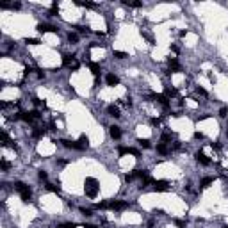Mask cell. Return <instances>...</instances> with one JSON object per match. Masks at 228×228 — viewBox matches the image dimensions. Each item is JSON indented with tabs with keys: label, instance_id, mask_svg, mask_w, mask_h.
I'll return each mask as SVG.
<instances>
[{
	"label": "cell",
	"instance_id": "cell-32",
	"mask_svg": "<svg viewBox=\"0 0 228 228\" xmlns=\"http://www.w3.org/2000/svg\"><path fill=\"white\" fill-rule=\"evenodd\" d=\"M219 116H221V118H226V116H228V109H226V107H221V109H219Z\"/></svg>",
	"mask_w": 228,
	"mask_h": 228
},
{
	"label": "cell",
	"instance_id": "cell-31",
	"mask_svg": "<svg viewBox=\"0 0 228 228\" xmlns=\"http://www.w3.org/2000/svg\"><path fill=\"white\" fill-rule=\"evenodd\" d=\"M141 34H143V38H144V39H148V43H153V38H152V34H148L146 30H143Z\"/></svg>",
	"mask_w": 228,
	"mask_h": 228
},
{
	"label": "cell",
	"instance_id": "cell-15",
	"mask_svg": "<svg viewBox=\"0 0 228 228\" xmlns=\"http://www.w3.org/2000/svg\"><path fill=\"white\" fill-rule=\"evenodd\" d=\"M214 182V178H210V176H205V178H201V182H200V187L201 189H207L210 184Z\"/></svg>",
	"mask_w": 228,
	"mask_h": 228
},
{
	"label": "cell",
	"instance_id": "cell-44",
	"mask_svg": "<svg viewBox=\"0 0 228 228\" xmlns=\"http://www.w3.org/2000/svg\"><path fill=\"white\" fill-rule=\"evenodd\" d=\"M152 125H161V120H159V118H152Z\"/></svg>",
	"mask_w": 228,
	"mask_h": 228
},
{
	"label": "cell",
	"instance_id": "cell-33",
	"mask_svg": "<svg viewBox=\"0 0 228 228\" xmlns=\"http://www.w3.org/2000/svg\"><path fill=\"white\" fill-rule=\"evenodd\" d=\"M38 176H39V180H47V178H48V173H47V171H43V169H41V171H39V173H38Z\"/></svg>",
	"mask_w": 228,
	"mask_h": 228
},
{
	"label": "cell",
	"instance_id": "cell-20",
	"mask_svg": "<svg viewBox=\"0 0 228 228\" xmlns=\"http://www.w3.org/2000/svg\"><path fill=\"white\" fill-rule=\"evenodd\" d=\"M0 137H2V143H4V146H13V141L9 139V135H7L6 132H2V135H0Z\"/></svg>",
	"mask_w": 228,
	"mask_h": 228
},
{
	"label": "cell",
	"instance_id": "cell-46",
	"mask_svg": "<svg viewBox=\"0 0 228 228\" xmlns=\"http://www.w3.org/2000/svg\"><path fill=\"white\" fill-rule=\"evenodd\" d=\"M123 105H127V107H130V105H132V102H130V98H127V100H123Z\"/></svg>",
	"mask_w": 228,
	"mask_h": 228
},
{
	"label": "cell",
	"instance_id": "cell-50",
	"mask_svg": "<svg viewBox=\"0 0 228 228\" xmlns=\"http://www.w3.org/2000/svg\"><path fill=\"white\" fill-rule=\"evenodd\" d=\"M221 228H228V224H224V226H221Z\"/></svg>",
	"mask_w": 228,
	"mask_h": 228
},
{
	"label": "cell",
	"instance_id": "cell-27",
	"mask_svg": "<svg viewBox=\"0 0 228 228\" xmlns=\"http://www.w3.org/2000/svg\"><path fill=\"white\" fill-rule=\"evenodd\" d=\"M171 139H173V134H169V132L162 134V137H161V141H162V143H166V141H171Z\"/></svg>",
	"mask_w": 228,
	"mask_h": 228
},
{
	"label": "cell",
	"instance_id": "cell-24",
	"mask_svg": "<svg viewBox=\"0 0 228 228\" xmlns=\"http://www.w3.org/2000/svg\"><path fill=\"white\" fill-rule=\"evenodd\" d=\"M57 14H59V6H57V2H54L52 9H50V16H57Z\"/></svg>",
	"mask_w": 228,
	"mask_h": 228
},
{
	"label": "cell",
	"instance_id": "cell-6",
	"mask_svg": "<svg viewBox=\"0 0 228 228\" xmlns=\"http://www.w3.org/2000/svg\"><path fill=\"white\" fill-rule=\"evenodd\" d=\"M148 98H152V100H155V102H159V103H161L164 109H168L169 107V102H168V98L164 96V95H150Z\"/></svg>",
	"mask_w": 228,
	"mask_h": 228
},
{
	"label": "cell",
	"instance_id": "cell-12",
	"mask_svg": "<svg viewBox=\"0 0 228 228\" xmlns=\"http://www.w3.org/2000/svg\"><path fill=\"white\" fill-rule=\"evenodd\" d=\"M105 80H107V84H109V86H118V84H120V79H118L116 75H114V73H109V75L105 77Z\"/></svg>",
	"mask_w": 228,
	"mask_h": 228
},
{
	"label": "cell",
	"instance_id": "cell-49",
	"mask_svg": "<svg viewBox=\"0 0 228 228\" xmlns=\"http://www.w3.org/2000/svg\"><path fill=\"white\" fill-rule=\"evenodd\" d=\"M84 228H96L95 224H84Z\"/></svg>",
	"mask_w": 228,
	"mask_h": 228
},
{
	"label": "cell",
	"instance_id": "cell-17",
	"mask_svg": "<svg viewBox=\"0 0 228 228\" xmlns=\"http://www.w3.org/2000/svg\"><path fill=\"white\" fill-rule=\"evenodd\" d=\"M79 144H80V148H82V150H86V148L89 146V139H87V135H84V134L80 135V139H79Z\"/></svg>",
	"mask_w": 228,
	"mask_h": 228
},
{
	"label": "cell",
	"instance_id": "cell-42",
	"mask_svg": "<svg viewBox=\"0 0 228 228\" xmlns=\"http://www.w3.org/2000/svg\"><path fill=\"white\" fill-rule=\"evenodd\" d=\"M32 103H34V105H41L43 102H41V100H39L38 96H32ZM43 105H45V103H43Z\"/></svg>",
	"mask_w": 228,
	"mask_h": 228
},
{
	"label": "cell",
	"instance_id": "cell-45",
	"mask_svg": "<svg viewBox=\"0 0 228 228\" xmlns=\"http://www.w3.org/2000/svg\"><path fill=\"white\" fill-rule=\"evenodd\" d=\"M194 139H203V134L201 132H194Z\"/></svg>",
	"mask_w": 228,
	"mask_h": 228
},
{
	"label": "cell",
	"instance_id": "cell-11",
	"mask_svg": "<svg viewBox=\"0 0 228 228\" xmlns=\"http://www.w3.org/2000/svg\"><path fill=\"white\" fill-rule=\"evenodd\" d=\"M73 64H75V55H64V57H62V66L72 68Z\"/></svg>",
	"mask_w": 228,
	"mask_h": 228
},
{
	"label": "cell",
	"instance_id": "cell-29",
	"mask_svg": "<svg viewBox=\"0 0 228 228\" xmlns=\"http://www.w3.org/2000/svg\"><path fill=\"white\" fill-rule=\"evenodd\" d=\"M128 153L134 155V157H137V159L141 157V152H139V150H135V148H128Z\"/></svg>",
	"mask_w": 228,
	"mask_h": 228
},
{
	"label": "cell",
	"instance_id": "cell-28",
	"mask_svg": "<svg viewBox=\"0 0 228 228\" xmlns=\"http://www.w3.org/2000/svg\"><path fill=\"white\" fill-rule=\"evenodd\" d=\"M114 57H116V59H125V57H128L125 52H121V50H116V52H114Z\"/></svg>",
	"mask_w": 228,
	"mask_h": 228
},
{
	"label": "cell",
	"instance_id": "cell-47",
	"mask_svg": "<svg viewBox=\"0 0 228 228\" xmlns=\"http://www.w3.org/2000/svg\"><path fill=\"white\" fill-rule=\"evenodd\" d=\"M155 214H159V216H162V214H164V210H161V209H155Z\"/></svg>",
	"mask_w": 228,
	"mask_h": 228
},
{
	"label": "cell",
	"instance_id": "cell-14",
	"mask_svg": "<svg viewBox=\"0 0 228 228\" xmlns=\"http://www.w3.org/2000/svg\"><path fill=\"white\" fill-rule=\"evenodd\" d=\"M89 70H91V73H93L95 77H98V75H100V72H102L98 62H89Z\"/></svg>",
	"mask_w": 228,
	"mask_h": 228
},
{
	"label": "cell",
	"instance_id": "cell-25",
	"mask_svg": "<svg viewBox=\"0 0 228 228\" xmlns=\"http://www.w3.org/2000/svg\"><path fill=\"white\" fill-rule=\"evenodd\" d=\"M137 143H139V146H143V148H150L152 144H150V139H137Z\"/></svg>",
	"mask_w": 228,
	"mask_h": 228
},
{
	"label": "cell",
	"instance_id": "cell-22",
	"mask_svg": "<svg viewBox=\"0 0 228 228\" xmlns=\"http://www.w3.org/2000/svg\"><path fill=\"white\" fill-rule=\"evenodd\" d=\"M47 189L52 191V193H59V191H61V186H59V182H57V184H47Z\"/></svg>",
	"mask_w": 228,
	"mask_h": 228
},
{
	"label": "cell",
	"instance_id": "cell-40",
	"mask_svg": "<svg viewBox=\"0 0 228 228\" xmlns=\"http://www.w3.org/2000/svg\"><path fill=\"white\" fill-rule=\"evenodd\" d=\"M118 153H120V155H125V153H128V148H125V146H120V148H118Z\"/></svg>",
	"mask_w": 228,
	"mask_h": 228
},
{
	"label": "cell",
	"instance_id": "cell-48",
	"mask_svg": "<svg viewBox=\"0 0 228 228\" xmlns=\"http://www.w3.org/2000/svg\"><path fill=\"white\" fill-rule=\"evenodd\" d=\"M48 128H50V130H57V128H55V123H50V125H48Z\"/></svg>",
	"mask_w": 228,
	"mask_h": 228
},
{
	"label": "cell",
	"instance_id": "cell-30",
	"mask_svg": "<svg viewBox=\"0 0 228 228\" xmlns=\"http://www.w3.org/2000/svg\"><path fill=\"white\" fill-rule=\"evenodd\" d=\"M25 43H27V45H39V39H36V38H27Z\"/></svg>",
	"mask_w": 228,
	"mask_h": 228
},
{
	"label": "cell",
	"instance_id": "cell-26",
	"mask_svg": "<svg viewBox=\"0 0 228 228\" xmlns=\"http://www.w3.org/2000/svg\"><path fill=\"white\" fill-rule=\"evenodd\" d=\"M68 41H70V43H77V41H79V36H77L75 32H70V34H68Z\"/></svg>",
	"mask_w": 228,
	"mask_h": 228
},
{
	"label": "cell",
	"instance_id": "cell-19",
	"mask_svg": "<svg viewBox=\"0 0 228 228\" xmlns=\"http://www.w3.org/2000/svg\"><path fill=\"white\" fill-rule=\"evenodd\" d=\"M157 152L161 153V155H166V153H169V148L164 143H161V144H157Z\"/></svg>",
	"mask_w": 228,
	"mask_h": 228
},
{
	"label": "cell",
	"instance_id": "cell-5",
	"mask_svg": "<svg viewBox=\"0 0 228 228\" xmlns=\"http://www.w3.org/2000/svg\"><path fill=\"white\" fill-rule=\"evenodd\" d=\"M168 182L166 180H153V191H159V193H164L168 191Z\"/></svg>",
	"mask_w": 228,
	"mask_h": 228
},
{
	"label": "cell",
	"instance_id": "cell-23",
	"mask_svg": "<svg viewBox=\"0 0 228 228\" xmlns=\"http://www.w3.org/2000/svg\"><path fill=\"white\" fill-rule=\"evenodd\" d=\"M0 169H2V171H9V169H11V162H7V161H0Z\"/></svg>",
	"mask_w": 228,
	"mask_h": 228
},
{
	"label": "cell",
	"instance_id": "cell-7",
	"mask_svg": "<svg viewBox=\"0 0 228 228\" xmlns=\"http://www.w3.org/2000/svg\"><path fill=\"white\" fill-rule=\"evenodd\" d=\"M196 161L200 162V164H203V166H210V159L207 157V155H205L203 152H196Z\"/></svg>",
	"mask_w": 228,
	"mask_h": 228
},
{
	"label": "cell",
	"instance_id": "cell-9",
	"mask_svg": "<svg viewBox=\"0 0 228 228\" xmlns=\"http://www.w3.org/2000/svg\"><path fill=\"white\" fill-rule=\"evenodd\" d=\"M109 134H110V137L112 139H121V130H120V127H116V125H112V127H109Z\"/></svg>",
	"mask_w": 228,
	"mask_h": 228
},
{
	"label": "cell",
	"instance_id": "cell-2",
	"mask_svg": "<svg viewBox=\"0 0 228 228\" xmlns=\"http://www.w3.org/2000/svg\"><path fill=\"white\" fill-rule=\"evenodd\" d=\"M14 189L20 193V196H21V201H25V203H29V201H30V196H32V193H30L29 186H25L23 182H14Z\"/></svg>",
	"mask_w": 228,
	"mask_h": 228
},
{
	"label": "cell",
	"instance_id": "cell-1",
	"mask_svg": "<svg viewBox=\"0 0 228 228\" xmlns=\"http://www.w3.org/2000/svg\"><path fill=\"white\" fill-rule=\"evenodd\" d=\"M84 191H86V196L87 198H96L98 196V180L93 178V176H87L84 180Z\"/></svg>",
	"mask_w": 228,
	"mask_h": 228
},
{
	"label": "cell",
	"instance_id": "cell-36",
	"mask_svg": "<svg viewBox=\"0 0 228 228\" xmlns=\"http://www.w3.org/2000/svg\"><path fill=\"white\" fill-rule=\"evenodd\" d=\"M75 226H77L75 223H62V224H61L59 228H75Z\"/></svg>",
	"mask_w": 228,
	"mask_h": 228
},
{
	"label": "cell",
	"instance_id": "cell-18",
	"mask_svg": "<svg viewBox=\"0 0 228 228\" xmlns=\"http://www.w3.org/2000/svg\"><path fill=\"white\" fill-rule=\"evenodd\" d=\"M132 175H134V178H144V176H148V173L144 169H134Z\"/></svg>",
	"mask_w": 228,
	"mask_h": 228
},
{
	"label": "cell",
	"instance_id": "cell-4",
	"mask_svg": "<svg viewBox=\"0 0 228 228\" xmlns=\"http://www.w3.org/2000/svg\"><path fill=\"white\" fill-rule=\"evenodd\" d=\"M168 66H169V70H168L166 73H178V72L184 70V68H182V64H180L176 59H171V57H169V61H168Z\"/></svg>",
	"mask_w": 228,
	"mask_h": 228
},
{
	"label": "cell",
	"instance_id": "cell-34",
	"mask_svg": "<svg viewBox=\"0 0 228 228\" xmlns=\"http://www.w3.org/2000/svg\"><path fill=\"white\" fill-rule=\"evenodd\" d=\"M80 212H82L84 216H87V217H89V216H93V210H91V209H84V207H82Z\"/></svg>",
	"mask_w": 228,
	"mask_h": 228
},
{
	"label": "cell",
	"instance_id": "cell-13",
	"mask_svg": "<svg viewBox=\"0 0 228 228\" xmlns=\"http://www.w3.org/2000/svg\"><path fill=\"white\" fill-rule=\"evenodd\" d=\"M164 96L166 98H175V96H178V91L175 87H166L164 89Z\"/></svg>",
	"mask_w": 228,
	"mask_h": 228
},
{
	"label": "cell",
	"instance_id": "cell-8",
	"mask_svg": "<svg viewBox=\"0 0 228 228\" xmlns=\"http://www.w3.org/2000/svg\"><path fill=\"white\" fill-rule=\"evenodd\" d=\"M36 29H38L39 32H57V27H54V25H50V23H39Z\"/></svg>",
	"mask_w": 228,
	"mask_h": 228
},
{
	"label": "cell",
	"instance_id": "cell-39",
	"mask_svg": "<svg viewBox=\"0 0 228 228\" xmlns=\"http://www.w3.org/2000/svg\"><path fill=\"white\" fill-rule=\"evenodd\" d=\"M34 72H36V77H38V79H45V72H43V70H34Z\"/></svg>",
	"mask_w": 228,
	"mask_h": 228
},
{
	"label": "cell",
	"instance_id": "cell-16",
	"mask_svg": "<svg viewBox=\"0 0 228 228\" xmlns=\"http://www.w3.org/2000/svg\"><path fill=\"white\" fill-rule=\"evenodd\" d=\"M45 132H47V130L41 128V127H39V128H34V130H32V137H34V139H39V137H43V135H45Z\"/></svg>",
	"mask_w": 228,
	"mask_h": 228
},
{
	"label": "cell",
	"instance_id": "cell-21",
	"mask_svg": "<svg viewBox=\"0 0 228 228\" xmlns=\"http://www.w3.org/2000/svg\"><path fill=\"white\" fill-rule=\"evenodd\" d=\"M123 6H130V7H135V9H137V7H141L143 4L139 2V0H134V2H128V0H123Z\"/></svg>",
	"mask_w": 228,
	"mask_h": 228
},
{
	"label": "cell",
	"instance_id": "cell-10",
	"mask_svg": "<svg viewBox=\"0 0 228 228\" xmlns=\"http://www.w3.org/2000/svg\"><path fill=\"white\" fill-rule=\"evenodd\" d=\"M107 112H109V116H112V118H120V116H121L118 105H109V107H107Z\"/></svg>",
	"mask_w": 228,
	"mask_h": 228
},
{
	"label": "cell",
	"instance_id": "cell-37",
	"mask_svg": "<svg viewBox=\"0 0 228 228\" xmlns=\"http://www.w3.org/2000/svg\"><path fill=\"white\" fill-rule=\"evenodd\" d=\"M175 224L178 228H186V221H180V219H175Z\"/></svg>",
	"mask_w": 228,
	"mask_h": 228
},
{
	"label": "cell",
	"instance_id": "cell-38",
	"mask_svg": "<svg viewBox=\"0 0 228 228\" xmlns=\"http://www.w3.org/2000/svg\"><path fill=\"white\" fill-rule=\"evenodd\" d=\"M75 29H77L79 32H82V34H84V32H89V29H87V27H80V25H75Z\"/></svg>",
	"mask_w": 228,
	"mask_h": 228
},
{
	"label": "cell",
	"instance_id": "cell-43",
	"mask_svg": "<svg viewBox=\"0 0 228 228\" xmlns=\"http://www.w3.org/2000/svg\"><path fill=\"white\" fill-rule=\"evenodd\" d=\"M212 148H214V150H221V143H219V141L212 143Z\"/></svg>",
	"mask_w": 228,
	"mask_h": 228
},
{
	"label": "cell",
	"instance_id": "cell-41",
	"mask_svg": "<svg viewBox=\"0 0 228 228\" xmlns=\"http://www.w3.org/2000/svg\"><path fill=\"white\" fill-rule=\"evenodd\" d=\"M132 180H134V175H132V173H130V175L127 173V175H125V182H127V184H130Z\"/></svg>",
	"mask_w": 228,
	"mask_h": 228
},
{
	"label": "cell",
	"instance_id": "cell-3",
	"mask_svg": "<svg viewBox=\"0 0 228 228\" xmlns=\"http://www.w3.org/2000/svg\"><path fill=\"white\" fill-rule=\"evenodd\" d=\"M109 209L110 210H125V209H128V203L123 200H112V201H109Z\"/></svg>",
	"mask_w": 228,
	"mask_h": 228
},
{
	"label": "cell",
	"instance_id": "cell-35",
	"mask_svg": "<svg viewBox=\"0 0 228 228\" xmlns=\"http://www.w3.org/2000/svg\"><path fill=\"white\" fill-rule=\"evenodd\" d=\"M196 93H198V95H201V96H207V91H205L203 87H200V86L196 87Z\"/></svg>",
	"mask_w": 228,
	"mask_h": 228
}]
</instances>
